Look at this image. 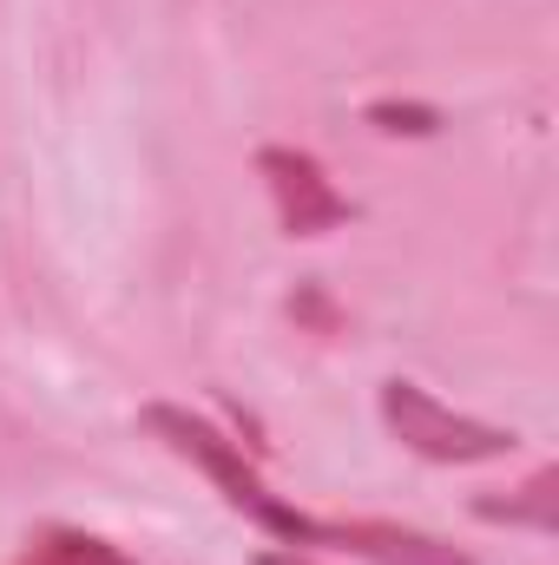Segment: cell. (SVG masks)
<instances>
[{"label": "cell", "mask_w": 559, "mask_h": 565, "mask_svg": "<svg viewBox=\"0 0 559 565\" xmlns=\"http://www.w3.org/2000/svg\"><path fill=\"white\" fill-rule=\"evenodd\" d=\"M145 427L171 454H184L244 520H257L264 533H277L289 546H329V553H356V559H376V565H474L467 553H454V546H441L428 533H409V526H389V520H309V513H296L289 500H277L264 487V473L244 460V447L224 440L211 422H198L191 408L151 402L145 408Z\"/></svg>", "instance_id": "cell-1"}, {"label": "cell", "mask_w": 559, "mask_h": 565, "mask_svg": "<svg viewBox=\"0 0 559 565\" xmlns=\"http://www.w3.org/2000/svg\"><path fill=\"white\" fill-rule=\"evenodd\" d=\"M382 422L395 427V440L415 447L421 460H447V467L514 454V434H507V427L454 415V408H441L428 388H415V382H389V388H382Z\"/></svg>", "instance_id": "cell-2"}, {"label": "cell", "mask_w": 559, "mask_h": 565, "mask_svg": "<svg viewBox=\"0 0 559 565\" xmlns=\"http://www.w3.org/2000/svg\"><path fill=\"white\" fill-rule=\"evenodd\" d=\"M257 171H264V184L277 198V217L289 237H323V231H336L349 217V198L329 184V171L309 151L271 145V151H257Z\"/></svg>", "instance_id": "cell-3"}, {"label": "cell", "mask_w": 559, "mask_h": 565, "mask_svg": "<svg viewBox=\"0 0 559 565\" xmlns=\"http://www.w3.org/2000/svg\"><path fill=\"white\" fill-rule=\"evenodd\" d=\"M13 565H133L113 540H99V533H80V526H46V533H33L27 540V553Z\"/></svg>", "instance_id": "cell-4"}, {"label": "cell", "mask_w": 559, "mask_h": 565, "mask_svg": "<svg viewBox=\"0 0 559 565\" xmlns=\"http://www.w3.org/2000/svg\"><path fill=\"white\" fill-rule=\"evenodd\" d=\"M553 487L559 473L547 467V473H534L527 487H520V500H481V520H507V526H540V533H553Z\"/></svg>", "instance_id": "cell-5"}, {"label": "cell", "mask_w": 559, "mask_h": 565, "mask_svg": "<svg viewBox=\"0 0 559 565\" xmlns=\"http://www.w3.org/2000/svg\"><path fill=\"white\" fill-rule=\"evenodd\" d=\"M257 565H309V559H296V553H264Z\"/></svg>", "instance_id": "cell-6"}]
</instances>
